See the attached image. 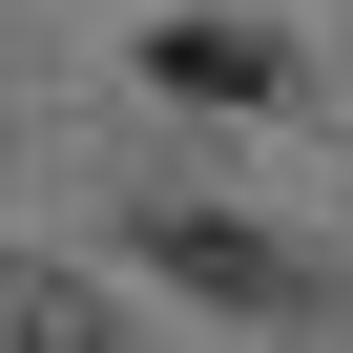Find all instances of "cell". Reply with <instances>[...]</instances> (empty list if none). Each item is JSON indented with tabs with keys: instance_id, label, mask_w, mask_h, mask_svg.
<instances>
[{
	"instance_id": "cell-1",
	"label": "cell",
	"mask_w": 353,
	"mask_h": 353,
	"mask_svg": "<svg viewBox=\"0 0 353 353\" xmlns=\"http://www.w3.org/2000/svg\"><path fill=\"white\" fill-rule=\"evenodd\" d=\"M166 270H188V291H229V312H312V291H332L312 250H270V229H229V208H166Z\"/></svg>"
},
{
	"instance_id": "cell-2",
	"label": "cell",
	"mask_w": 353,
	"mask_h": 353,
	"mask_svg": "<svg viewBox=\"0 0 353 353\" xmlns=\"http://www.w3.org/2000/svg\"><path fill=\"white\" fill-rule=\"evenodd\" d=\"M166 83H188V104H270L291 42H270V21H166Z\"/></svg>"
},
{
	"instance_id": "cell-3",
	"label": "cell",
	"mask_w": 353,
	"mask_h": 353,
	"mask_svg": "<svg viewBox=\"0 0 353 353\" xmlns=\"http://www.w3.org/2000/svg\"><path fill=\"white\" fill-rule=\"evenodd\" d=\"M0 353H104V312H83L63 270H0Z\"/></svg>"
}]
</instances>
